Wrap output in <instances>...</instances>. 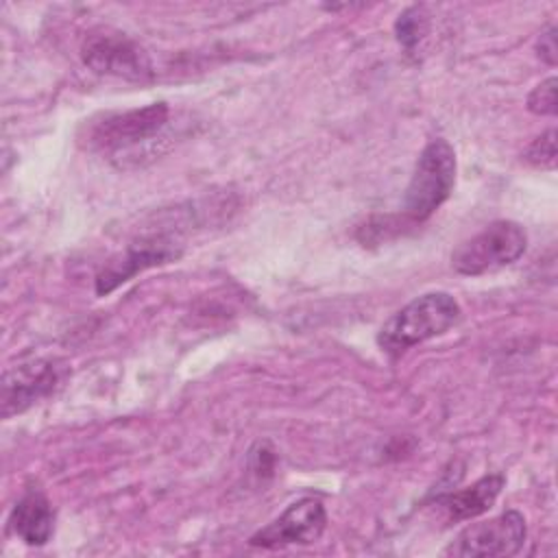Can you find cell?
<instances>
[{
	"instance_id": "cell-1",
	"label": "cell",
	"mask_w": 558,
	"mask_h": 558,
	"mask_svg": "<svg viewBox=\"0 0 558 558\" xmlns=\"http://www.w3.org/2000/svg\"><path fill=\"white\" fill-rule=\"evenodd\" d=\"M460 318L458 301L447 292H427L395 312L379 329L377 344L390 357H399L414 344L445 333Z\"/></svg>"
},
{
	"instance_id": "cell-2",
	"label": "cell",
	"mask_w": 558,
	"mask_h": 558,
	"mask_svg": "<svg viewBox=\"0 0 558 558\" xmlns=\"http://www.w3.org/2000/svg\"><path fill=\"white\" fill-rule=\"evenodd\" d=\"M456 183V153L451 144L436 137L421 150L403 196V216L412 225L427 220L451 194Z\"/></svg>"
},
{
	"instance_id": "cell-3",
	"label": "cell",
	"mask_w": 558,
	"mask_h": 558,
	"mask_svg": "<svg viewBox=\"0 0 558 558\" xmlns=\"http://www.w3.org/2000/svg\"><path fill=\"white\" fill-rule=\"evenodd\" d=\"M525 246L527 235L521 225L495 220L451 253V266L460 275H484L517 262L525 253Z\"/></svg>"
},
{
	"instance_id": "cell-4",
	"label": "cell",
	"mask_w": 558,
	"mask_h": 558,
	"mask_svg": "<svg viewBox=\"0 0 558 558\" xmlns=\"http://www.w3.org/2000/svg\"><path fill=\"white\" fill-rule=\"evenodd\" d=\"M170 109L166 102H153L142 109L107 113L89 124L87 144L98 150L126 153L159 135L168 124Z\"/></svg>"
},
{
	"instance_id": "cell-5",
	"label": "cell",
	"mask_w": 558,
	"mask_h": 558,
	"mask_svg": "<svg viewBox=\"0 0 558 558\" xmlns=\"http://www.w3.org/2000/svg\"><path fill=\"white\" fill-rule=\"evenodd\" d=\"M81 57L96 74L144 81L153 74L146 50L118 31H94L81 46Z\"/></svg>"
},
{
	"instance_id": "cell-6",
	"label": "cell",
	"mask_w": 558,
	"mask_h": 558,
	"mask_svg": "<svg viewBox=\"0 0 558 558\" xmlns=\"http://www.w3.org/2000/svg\"><path fill=\"white\" fill-rule=\"evenodd\" d=\"M527 536L525 519L519 510H506L488 521L466 525L445 549L451 556H514Z\"/></svg>"
},
{
	"instance_id": "cell-7",
	"label": "cell",
	"mask_w": 558,
	"mask_h": 558,
	"mask_svg": "<svg viewBox=\"0 0 558 558\" xmlns=\"http://www.w3.org/2000/svg\"><path fill=\"white\" fill-rule=\"evenodd\" d=\"M327 525V512L320 499L301 497L290 504L275 521L257 530L251 536L255 547H283V545H310L316 543Z\"/></svg>"
},
{
	"instance_id": "cell-8",
	"label": "cell",
	"mask_w": 558,
	"mask_h": 558,
	"mask_svg": "<svg viewBox=\"0 0 558 558\" xmlns=\"http://www.w3.org/2000/svg\"><path fill=\"white\" fill-rule=\"evenodd\" d=\"M63 368L52 360H33L13 366L2 377V416L24 412L61 384Z\"/></svg>"
},
{
	"instance_id": "cell-9",
	"label": "cell",
	"mask_w": 558,
	"mask_h": 558,
	"mask_svg": "<svg viewBox=\"0 0 558 558\" xmlns=\"http://www.w3.org/2000/svg\"><path fill=\"white\" fill-rule=\"evenodd\" d=\"M181 251L177 248V244L161 235L133 242L120 257L107 262L100 268V272L96 275V294L105 296L113 292L118 286H122L124 281H129L131 277H135L137 272L150 266H159L170 259H177Z\"/></svg>"
},
{
	"instance_id": "cell-10",
	"label": "cell",
	"mask_w": 558,
	"mask_h": 558,
	"mask_svg": "<svg viewBox=\"0 0 558 558\" xmlns=\"http://www.w3.org/2000/svg\"><path fill=\"white\" fill-rule=\"evenodd\" d=\"M9 527L26 545H46L54 532V510L39 490L26 493L11 510Z\"/></svg>"
},
{
	"instance_id": "cell-11",
	"label": "cell",
	"mask_w": 558,
	"mask_h": 558,
	"mask_svg": "<svg viewBox=\"0 0 558 558\" xmlns=\"http://www.w3.org/2000/svg\"><path fill=\"white\" fill-rule=\"evenodd\" d=\"M504 484H506V477L501 473H490L477 480L475 484H471L469 488H460V490L436 497V504H440L447 510V517L451 521L473 519L486 512L495 504Z\"/></svg>"
},
{
	"instance_id": "cell-12",
	"label": "cell",
	"mask_w": 558,
	"mask_h": 558,
	"mask_svg": "<svg viewBox=\"0 0 558 558\" xmlns=\"http://www.w3.org/2000/svg\"><path fill=\"white\" fill-rule=\"evenodd\" d=\"M427 31H429V15L425 13V7H410L395 22L397 39L408 52L416 50V46L427 35Z\"/></svg>"
},
{
	"instance_id": "cell-13",
	"label": "cell",
	"mask_w": 558,
	"mask_h": 558,
	"mask_svg": "<svg viewBox=\"0 0 558 558\" xmlns=\"http://www.w3.org/2000/svg\"><path fill=\"white\" fill-rule=\"evenodd\" d=\"M408 227H414L403 214L401 216H375L357 229V240L366 244H379L395 235H401Z\"/></svg>"
},
{
	"instance_id": "cell-14",
	"label": "cell",
	"mask_w": 558,
	"mask_h": 558,
	"mask_svg": "<svg viewBox=\"0 0 558 558\" xmlns=\"http://www.w3.org/2000/svg\"><path fill=\"white\" fill-rule=\"evenodd\" d=\"M523 159L538 168H554V163H556V131L549 129L543 135H538L523 150Z\"/></svg>"
},
{
	"instance_id": "cell-15",
	"label": "cell",
	"mask_w": 558,
	"mask_h": 558,
	"mask_svg": "<svg viewBox=\"0 0 558 558\" xmlns=\"http://www.w3.org/2000/svg\"><path fill=\"white\" fill-rule=\"evenodd\" d=\"M556 76L538 83L527 96V109L536 116H554L556 113Z\"/></svg>"
},
{
	"instance_id": "cell-16",
	"label": "cell",
	"mask_w": 558,
	"mask_h": 558,
	"mask_svg": "<svg viewBox=\"0 0 558 558\" xmlns=\"http://www.w3.org/2000/svg\"><path fill=\"white\" fill-rule=\"evenodd\" d=\"M536 50H538V57L545 61V63H549V65H554L556 63V28L551 26L549 31H545L541 37H538V44H536Z\"/></svg>"
}]
</instances>
